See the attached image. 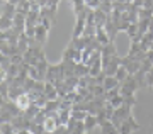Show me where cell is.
I'll use <instances>...</instances> for the list:
<instances>
[{"instance_id":"obj_1","label":"cell","mask_w":153,"mask_h":134,"mask_svg":"<svg viewBox=\"0 0 153 134\" xmlns=\"http://www.w3.org/2000/svg\"><path fill=\"white\" fill-rule=\"evenodd\" d=\"M131 109H133V107H128V105H121L119 109H114V114H112V119H111V122H112L116 127L119 129L121 122H124V121L129 117V115H133Z\"/></svg>"},{"instance_id":"obj_2","label":"cell","mask_w":153,"mask_h":134,"mask_svg":"<svg viewBox=\"0 0 153 134\" xmlns=\"http://www.w3.org/2000/svg\"><path fill=\"white\" fill-rule=\"evenodd\" d=\"M138 88H140V85H138L134 75H129L124 81H121V85H119L121 95H134Z\"/></svg>"},{"instance_id":"obj_3","label":"cell","mask_w":153,"mask_h":134,"mask_svg":"<svg viewBox=\"0 0 153 134\" xmlns=\"http://www.w3.org/2000/svg\"><path fill=\"white\" fill-rule=\"evenodd\" d=\"M121 66H123V68H126V70H128V73H129V75H134V73H138V71H140V68H141V63H140V61H136V59H133L131 56H128V54H126V56H121Z\"/></svg>"},{"instance_id":"obj_4","label":"cell","mask_w":153,"mask_h":134,"mask_svg":"<svg viewBox=\"0 0 153 134\" xmlns=\"http://www.w3.org/2000/svg\"><path fill=\"white\" fill-rule=\"evenodd\" d=\"M140 127H141V126L136 122L134 115H129V117L126 119L124 122H121V126H119V134H133L134 131H138Z\"/></svg>"},{"instance_id":"obj_5","label":"cell","mask_w":153,"mask_h":134,"mask_svg":"<svg viewBox=\"0 0 153 134\" xmlns=\"http://www.w3.org/2000/svg\"><path fill=\"white\" fill-rule=\"evenodd\" d=\"M12 127L16 129V133H19V131H26V129L31 127V124H33V121L31 119H27L24 114H21V115H17V117L12 119Z\"/></svg>"},{"instance_id":"obj_6","label":"cell","mask_w":153,"mask_h":134,"mask_svg":"<svg viewBox=\"0 0 153 134\" xmlns=\"http://www.w3.org/2000/svg\"><path fill=\"white\" fill-rule=\"evenodd\" d=\"M107 16L109 14L102 12L100 9H94V24H95V27H104L105 21H107Z\"/></svg>"},{"instance_id":"obj_7","label":"cell","mask_w":153,"mask_h":134,"mask_svg":"<svg viewBox=\"0 0 153 134\" xmlns=\"http://www.w3.org/2000/svg\"><path fill=\"white\" fill-rule=\"evenodd\" d=\"M48 32H49V31H48L44 26L38 24V26H36V36H34V39H36V41L41 44V46H43V44L46 43V39H48Z\"/></svg>"},{"instance_id":"obj_8","label":"cell","mask_w":153,"mask_h":134,"mask_svg":"<svg viewBox=\"0 0 153 134\" xmlns=\"http://www.w3.org/2000/svg\"><path fill=\"white\" fill-rule=\"evenodd\" d=\"M100 56H102V59H107V58H112V56H117V49H116V44L114 41L109 44H105L104 48H102V51H100Z\"/></svg>"},{"instance_id":"obj_9","label":"cell","mask_w":153,"mask_h":134,"mask_svg":"<svg viewBox=\"0 0 153 134\" xmlns=\"http://www.w3.org/2000/svg\"><path fill=\"white\" fill-rule=\"evenodd\" d=\"M14 102L17 104V107L21 109L22 112H24V110H26V109L29 107V105H31V98H29V95H27V92H24V93H22V95H19L16 98V100H14Z\"/></svg>"},{"instance_id":"obj_10","label":"cell","mask_w":153,"mask_h":134,"mask_svg":"<svg viewBox=\"0 0 153 134\" xmlns=\"http://www.w3.org/2000/svg\"><path fill=\"white\" fill-rule=\"evenodd\" d=\"M95 39H97L99 43L102 44V46L112 43V41H111V38H109V34L105 32L104 27H97V29H95Z\"/></svg>"},{"instance_id":"obj_11","label":"cell","mask_w":153,"mask_h":134,"mask_svg":"<svg viewBox=\"0 0 153 134\" xmlns=\"http://www.w3.org/2000/svg\"><path fill=\"white\" fill-rule=\"evenodd\" d=\"M44 95H46L48 100H56V98H60L56 87L53 85V83H49V81H46V85H44Z\"/></svg>"},{"instance_id":"obj_12","label":"cell","mask_w":153,"mask_h":134,"mask_svg":"<svg viewBox=\"0 0 153 134\" xmlns=\"http://www.w3.org/2000/svg\"><path fill=\"white\" fill-rule=\"evenodd\" d=\"M83 124H85V131H87V133H92V131H94V127H97V126H99L97 115H92V114H87V117H85V121H83Z\"/></svg>"},{"instance_id":"obj_13","label":"cell","mask_w":153,"mask_h":134,"mask_svg":"<svg viewBox=\"0 0 153 134\" xmlns=\"http://www.w3.org/2000/svg\"><path fill=\"white\" fill-rule=\"evenodd\" d=\"M99 127H100V133H102V134H119V129L116 127V126L111 122V121H105V122H102Z\"/></svg>"},{"instance_id":"obj_14","label":"cell","mask_w":153,"mask_h":134,"mask_svg":"<svg viewBox=\"0 0 153 134\" xmlns=\"http://www.w3.org/2000/svg\"><path fill=\"white\" fill-rule=\"evenodd\" d=\"M90 75V68L85 63H76L75 64V76L82 78V76H88Z\"/></svg>"},{"instance_id":"obj_15","label":"cell","mask_w":153,"mask_h":134,"mask_svg":"<svg viewBox=\"0 0 153 134\" xmlns=\"http://www.w3.org/2000/svg\"><path fill=\"white\" fill-rule=\"evenodd\" d=\"M14 27V21H12L10 17H7V16H0V32H5L9 31V29H12Z\"/></svg>"},{"instance_id":"obj_16","label":"cell","mask_w":153,"mask_h":134,"mask_svg":"<svg viewBox=\"0 0 153 134\" xmlns=\"http://www.w3.org/2000/svg\"><path fill=\"white\" fill-rule=\"evenodd\" d=\"M71 119V110L70 109H60L58 110V121H60V126H66V122Z\"/></svg>"},{"instance_id":"obj_17","label":"cell","mask_w":153,"mask_h":134,"mask_svg":"<svg viewBox=\"0 0 153 134\" xmlns=\"http://www.w3.org/2000/svg\"><path fill=\"white\" fill-rule=\"evenodd\" d=\"M17 12V7L12 5L10 2H5V4H2V14L7 17H10V19H14V16H16Z\"/></svg>"},{"instance_id":"obj_18","label":"cell","mask_w":153,"mask_h":134,"mask_svg":"<svg viewBox=\"0 0 153 134\" xmlns=\"http://www.w3.org/2000/svg\"><path fill=\"white\" fill-rule=\"evenodd\" d=\"M29 12H31V0H21L17 4V14L27 16Z\"/></svg>"},{"instance_id":"obj_19","label":"cell","mask_w":153,"mask_h":134,"mask_svg":"<svg viewBox=\"0 0 153 134\" xmlns=\"http://www.w3.org/2000/svg\"><path fill=\"white\" fill-rule=\"evenodd\" d=\"M102 85H104L105 92H107V90H112V88H116V87H119L121 83L117 81V78H116V76H107V75H105L104 83H102Z\"/></svg>"},{"instance_id":"obj_20","label":"cell","mask_w":153,"mask_h":134,"mask_svg":"<svg viewBox=\"0 0 153 134\" xmlns=\"http://www.w3.org/2000/svg\"><path fill=\"white\" fill-rule=\"evenodd\" d=\"M87 114L88 112L83 109H71V119H75V121H85Z\"/></svg>"},{"instance_id":"obj_21","label":"cell","mask_w":153,"mask_h":134,"mask_svg":"<svg viewBox=\"0 0 153 134\" xmlns=\"http://www.w3.org/2000/svg\"><path fill=\"white\" fill-rule=\"evenodd\" d=\"M134 78H136L140 88H145V87H146V73H145L143 70H140L138 73H134Z\"/></svg>"},{"instance_id":"obj_22","label":"cell","mask_w":153,"mask_h":134,"mask_svg":"<svg viewBox=\"0 0 153 134\" xmlns=\"http://www.w3.org/2000/svg\"><path fill=\"white\" fill-rule=\"evenodd\" d=\"M0 134H17L16 129L12 127L10 122H2L0 124Z\"/></svg>"},{"instance_id":"obj_23","label":"cell","mask_w":153,"mask_h":134,"mask_svg":"<svg viewBox=\"0 0 153 134\" xmlns=\"http://www.w3.org/2000/svg\"><path fill=\"white\" fill-rule=\"evenodd\" d=\"M116 78H117V81H124L126 78H128V76H129V73H128V70H126V68H123V66H119V70L116 71Z\"/></svg>"},{"instance_id":"obj_24","label":"cell","mask_w":153,"mask_h":134,"mask_svg":"<svg viewBox=\"0 0 153 134\" xmlns=\"http://www.w3.org/2000/svg\"><path fill=\"white\" fill-rule=\"evenodd\" d=\"M123 105L134 107V105H136V97L134 95H123Z\"/></svg>"},{"instance_id":"obj_25","label":"cell","mask_w":153,"mask_h":134,"mask_svg":"<svg viewBox=\"0 0 153 134\" xmlns=\"http://www.w3.org/2000/svg\"><path fill=\"white\" fill-rule=\"evenodd\" d=\"M29 131H31L33 134H44V133H46V131H44V126H43V124H36V122L31 124Z\"/></svg>"},{"instance_id":"obj_26","label":"cell","mask_w":153,"mask_h":134,"mask_svg":"<svg viewBox=\"0 0 153 134\" xmlns=\"http://www.w3.org/2000/svg\"><path fill=\"white\" fill-rule=\"evenodd\" d=\"M107 104H109V105H112L114 109H119L121 105H123V95H121V93H119V95H116L114 98H111Z\"/></svg>"},{"instance_id":"obj_27","label":"cell","mask_w":153,"mask_h":134,"mask_svg":"<svg viewBox=\"0 0 153 134\" xmlns=\"http://www.w3.org/2000/svg\"><path fill=\"white\" fill-rule=\"evenodd\" d=\"M121 92H119V87H116V88H112V90H107L104 93V98H105V102H109L111 98H114L116 95H119Z\"/></svg>"},{"instance_id":"obj_28","label":"cell","mask_w":153,"mask_h":134,"mask_svg":"<svg viewBox=\"0 0 153 134\" xmlns=\"http://www.w3.org/2000/svg\"><path fill=\"white\" fill-rule=\"evenodd\" d=\"M146 87L148 88H153V68L146 73Z\"/></svg>"},{"instance_id":"obj_29","label":"cell","mask_w":153,"mask_h":134,"mask_svg":"<svg viewBox=\"0 0 153 134\" xmlns=\"http://www.w3.org/2000/svg\"><path fill=\"white\" fill-rule=\"evenodd\" d=\"M9 75H7V68H0V83L2 81H7Z\"/></svg>"},{"instance_id":"obj_30","label":"cell","mask_w":153,"mask_h":134,"mask_svg":"<svg viewBox=\"0 0 153 134\" xmlns=\"http://www.w3.org/2000/svg\"><path fill=\"white\" fill-rule=\"evenodd\" d=\"M58 4H60V0H48L46 7H51V9H58Z\"/></svg>"},{"instance_id":"obj_31","label":"cell","mask_w":153,"mask_h":134,"mask_svg":"<svg viewBox=\"0 0 153 134\" xmlns=\"http://www.w3.org/2000/svg\"><path fill=\"white\" fill-rule=\"evenodd\" d=\"M36 2H38V4H39L41 7H44L46 4H48V0H36Z\"/></svg>"},{"instance_id":"obj_32","label":"cell","mask_w":153,"mask_h":134,"mask_svg":"<svg viewBox=\"0 0 153 134\" xmlns=\"http://www.w3.org/2000/svg\"><path fill=\"white\" fill-rule=\"evenodd\" d=\"M17 134H33V133H31L29 129H26V131H19V133H17Z\"/></svg>"},{"instance_id":"obj_33","label":"cell","mask_w":153,"mask_h":134,"mask_svg":"<svg viewBox=\"0 0 153 134\" xmlns=\"http://www.w3.org/2000/svg\"><path fill=\"white\" fill-rule=\"evenodd\" d=\"M9 2H10L12 5H16V7H17V4H19V2H21V0H9Z\"/></svg>"},{"instance_id":"obj_34","label":"cell","mask_w":153,"mask_h":134,"mask_svg":"<svg viewBox=\"0 0 153 134\" xmlns=\"http://www.w3.org/2000/svg\"><path fill=\"white\" fill-rule=\"evenodd\" d=\"M0 2H2V4H5V2H9V0H0Z\"/></svg>"},{"instance_id":"obj_35","label":"cell","mask_w":153,"mask_h":134,"mask_svg":"<svg viewBox=\"0 0 153 134\" xmlns=\"http://www.w3.org/2000/svg\"><path fill=\"white\" fill-rule=\"evenodd\" d=\"M126 2H129V4H131V2H133V0H126Z\"/></svg>"},{"instance_id":"obj_36","label":"cell","mask_w":153,"mask_h":134,"mask_svg":"<svg viewBox=\"0 0 153 134\" xmlns=\"http://www.w3.org/2000/svg\"><path fill=\"white\" fill-rule=\"evenodd\" d=\"M85 134H92V133H85Z\"/></svg>"}]
</instances>
